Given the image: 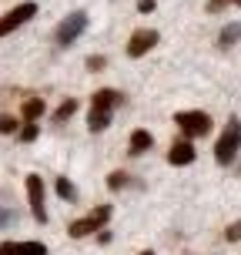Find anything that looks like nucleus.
<instances>
[{"label":"nucleus","instance_id":"15","mask_svg":"<svg viewBox=\"0 0 241 255\" xmlns=\"http://www.w3.org/2000/svg\"><path fill=\"white\" fill-rule=\"evenodd\" d=\"M37 134H40V125H34V121H24V128L17 131V138L24 141V144H30V141L37 138Z\"/></svg>","mask_w":241,"mask_h":255},{"label":"nucleus","instance_id":"11","mask_svg":"<svg viewBox=\"0 0 241 255\" xmlns=\"http://www.w3.org/2000/svg\"><path fill=\"white\" fill-rule=\"evenodd\" d=\"M44 108H47L44 98H27L24 108H20V118H24V121H37V118L44 115Z\"/></svg>","mask_w":241,"mask_h":255},{"label":"nucleus","instance_id":"6","mask_svg":"<svg viewBox=\"0 0 241 255\" xmlns=\"http://www.w3.org/2000/svg\"><path fill=\"white\" fill-rule=\"evenodd\" d=\"M27 198H30V215L44 225L47 222V208H44V178L40 175H27Z\"/></svg>","mask_w":241,"mask_h":255},{"label":"nucleus","instance_id":"17","mask_svg":"<svg viewBox=\"0 0 241 255\" xmlns=\"http://www.w3.org/2000/svg\"><path fill=\"white\" fill-rule=\"evenodd\" d=\"M57 195H61L64 202H74V198H77V188L67 178H57Z\"/></svg>","mask_w":241,"mask_h":255},{"label":"nucleus","instance_id":"20","mask_svg":"<svg viewBox=\"0 0 241 255\" xmlns=\"http://www.w3.org/2000/svg\"><path fill=\"white\" fill-rule=\"evenodd\" d=\"M225 239L228 242H241V222H231L228 229H225Z\"/></svg>","mask_w":241,"mask_h":255},{"label":"nucleus","instance_id":"25","mask_svg":"<svg viewBox=\"0 0 241 255\" xmlns=\"http://www.w3.org/2000/svg\"><path fill=\"white\" fill-rule=\"evenodd\" d=\"M141 255H154V252H141Z\"/></svg>","mask_w":241,"mask_h":255},{"label":"nucleus","instance_id":"19","mask_svg":"<svg viewBox=\"0 0 241 255\" xmlns=\"http://www.w3.org/2000/svg\"><path fill=\"white\" fill-rule=\"evenodd\" d=\"M84 64H87V71H104V67H107V57H104V54H90Z\"/></svg>","mask_w":241,"mask_h":255},{"label":"nucleus","instance_id":"18","mask_svg":"<svg viewBox=\"0 0 241 255\" xmlns=\"http://www.w3.org/2000/svg\"><path fill=\"white\" fill-rule=\"evenodd\" d=\"M20 128H17V118L10 115H0V134H17Z\"/></svg>","mask_w":241,"mask_h":255},{"label":"nucleus","instance_id":"14","mask_svg":"<svg viewBox=\"0 0 241 255\" xmlns=\"http://www.w3.org/2000/svg\"><path fill=\"white\" fill-rule=\"evenodd\" d=\"M17 255H47L44 242H17Z\"/></svg>","mask_w":241,"mask_h":255},{"label":"nucleus","instance_id":"5","mask_svg":"<svg viewBox=\"0 0 241 255\" xmlns=\"http://www.w3.org/2000/svg\"><path fill=\"white\" fill-rule=\"evenodd\" d=\"M84 30H87V13L84 10L67 13V17L61 20V27H57V44H61V47H71Z\"/></svg>","mask_w":241,"mask_h":255},{"label":"nucleus","instance_id":"1","mask_svg":"<svg viewBox=\"0 0 241 255\" xmlns=\"http://www.w3.org/2000/svg\"><path fill=\"white\" fill-rule=\"evenodd\" d=\"M124 104V94L114 88H101L94 98H90V115H87V128L97 134V131H104V128L111 125V115H114V108H121Z\"/></svg>","mask_w":241,"mask_h":255},{"label":"nucleus","instance_id":"10","mask_svg":"<svg viewBox=\"0 0 241 255\" xmlns=\"http://www.w3.org/2000/svg\"><path fill=\"white\" fill-rule=\"evenodd\" d=\"M151 144H154V134H151V131H144V128L131 131V154H144V151H151Z\"/></svg>","mask_w":241,"mask_h":255},{"label":"nucleus","instance_id":"26","mask_svg":"<svg viewBox=\"0 0 241 255\" xmlns=\"http://www.w3.org/2000/svg\"><path fill=\"white\" fill-rule=\"evenodd\" d=\"M235 3H238V7H241V0H235Z\"/></svg>","mask_w":241,"mask_h":255},{"label":"nucleus","instance_id":"12","mask_svg":"<svg viewBox=\"0 0 241 255\" xmlns=\"http://www.w3.org/2000/svg\"><path fill=\"white\" fill-rule=\"evenodd\" d=\"M241 40V24H225L221 34H218V47H231Z\"/></svg>","mask_w":241,"mask_h":255},{"label":"nucleus","instance_id":"3","mask_svg":"<svg viewBox=\"0 0 241 255\" xmlns=\"http://www.w3.org/2000/svg\"><path fill=\"white\" fill-rule=\"evenodd\" d=\"M107 218H111V205H97V208H94L87 218H77V222H71V225H67V235H71V239H84V235H90V232L101 229Z\"/></svg>","mask_w":241,"mask_h":255},{"label":"nucleus","instance_id":"2","mask_svg":"<svg viewBox=\"0 0 241 255\" xmlns=\"http://www.w3.org/2000/svg\"><path fill=\"white\" fill-rule=\"evenodd\" d=\"M238 151H241V118H228L225 134H221V138H218V144H215L218 165H231Z\"/></svg>","mask_w":241,"mask_h":255},{"label":"nucleus","instance_id":"22","mask_svg":"<svg viewBox=\"0 0 241 255\" xmlns=\"http://www.w3.org/2000/svg\"><path fill=\"white\" fill-rule=\"evenodd\" d=\"M154 7H158V0H138V10L141 13H151Z\"/></svg>","mask_w":241,"mask_h":255},{"label":"nucleus","instance_id":"13","mask_svg":"<svg viewBox=\"0 0 241 255\" xmlns=\"http://www.w3.org/2000/svg\"><path fill=\"white\" fill-rule=\"evenodd\" d=\"M74 111H77V101H74V98H67V101H64L61 108L54 111V125H64V121H67V118L74 115Z\"/></svg>","mask_w":241,"mask_h":255},{"label":"nucleus","instance_id":"24","mask_svg":"<svg viewBox=\"0 0 241 255\" xmlns=\"http://www.w3.org/2000/svg\"><path fill=\"white\" fill-rule=\"evenodd\" d=\"M10 218H13L10 212H3V208H0V229H3V225H10Z\"/></svg>","mask_w":241,"mask_h":255},{"label":"nucleus","instance_id":"4","mask_svg":"<svg viewBox=\"0 0 241 255\" xmlns=\"http://www.w3.org/2000/svg\"><path fill=\"white\" fill-rule=\"evenodd\" d=\"M174 125H178L188 138H204V134L211 131V118L204 115V111H178V115H174Z\"/></svg>","mask_w":241,"mask_h":255},{"label":"nucleus","instance_id":"9","mask_svg":"<svg viewBox=\"0 0 241 255\" xmlns=\"http://www.w3.org/2000/svg\"><path fill=\"white\" fill-rule=\"evenodd\" d=\"M167 161L171 165H191L194 161V144L191 141H174L171 151H167Z\"/></svg>","mask_w":241,"mask_h":255},{"label":"nucleus","instance_id":"21","mask_svg":"<svg viewBox=\"0 0 241 255\" xmlns=\"http://www.w3.org/2000/svg\"><path fill=\"white\" fill-rule=\"evenodd\" d=\"M228 3H235V0H208V10H211V13H218V10H225Z\"/></svg>","mask_w":241,"mask_h":255},{"label":"nucleus","instance_id":"7","mask_svg":"<svg viewBox=\"0 0 241 255\" xmlns=\"http://www.w3.org/2000/svg\"><path fill=\"white\" fill-rule=\"evenodd\" d=\"M34 13H37V3H17L13 10H7L3 17H0V37L10 34V30H17L20 24H27Z\"/></svg>","mask_w":241,"mask_h":255},{"label":"nucleus","instance_id":"16","mask_svg":"<svg viewBox=\"0 0 241 255\" xmlns=\"http://www.w3.org/2000/svg\"><path fill=\"white\" fill-rule=\"evenodd\" d=\"M127 181H131V175H127V171H111V175H107V188H111V191H121Z\"/></svg>","mask_w":241,"mask_h":255},{"label":"nucleus","instance_id":"8","mask_svg":"<svg viewBox=\"0 0 241 255\" xmlns=\"http://www.w3.org/2000/svg\"><path fill=\"white\" fill-rule=\"evenodd\" d=\"M158 40H161V37H158V30H151V27L134 30V34H131V40H127V57H144V54L151 51Z\"/></svg>","mask_w":241,"mask_h":255},{"label":"nucleus","instance_id":"23","mask_svg":"<svg viewBox=\"0 0 241 255\" xmlns=\"http://www.w3.org/2000/svg\"><path fill=\"white\" fill-rule=\"evenodd\" d=\"M0 255H17V242H0Z\"/></svg>","mask_w":241,"mask_h":255}]
</instances>
